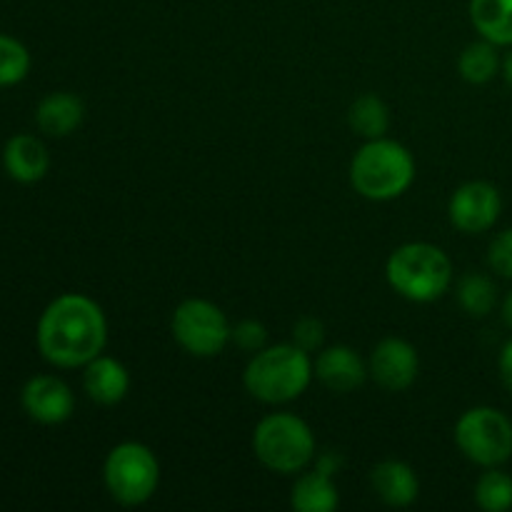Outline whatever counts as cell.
<instances>
[{
  "label": "cell",
  "mask_w": 512,
  "mask_h": 512,
  "mask_svg": "<svg viewBox=\"0 0 512 512\" xmlns=\"http://www.w3.org/2000/svg\"><path fill=\"white\" fill-rule=\"evenodd\" d=\"M38 350L55 368H83L103 353L108 320L103 308L83 293H65L38 320Z\"/></svg>",
  "instance_id": "obj_1"
},
{
  "label": "cell",
  "mask_w": 512,
  "mask_h": 512,
  "mask_svg": "<svg viewBox=\"0 0 512 512\" xmlns=\"http://www.w3.org/2000/svg\"><path fill=\"white\" fill-rule=\"evenodd\" d=\"M313 378L315 370L308 350L295 343H280L253 353L245 365L243 385L250 398L265 405H283L298 400Z\"/></svg>",
  "instance_id": "obj_2"
},
{
  "label": "cell",
  "mask_w": 512,
  "mask_h": 512,
  "mask_svg": "<svg viewBox=\"0 0 512 512\" xmlns=\"http://www.w3.org/2000/svg\"><path fill=\"white\" fill-rule=\"evenodd\" d=\"M415 180V158L403 143L390 138L365 140L350 160V185L373 203H388L410 190Z\"/></svg>",
  "instance_id": "obj_3"
},
{
  "label": "cell",
  "mask_w": 512,
  "mask_h": 512,
  "mask_svg": "<svg viewBox=\"0 0 512 512\" xmlns=\"http://www.w3.org/2000/svg\"><path fill=\"white\" fill-rule=\"evenodd\" d=\"M388 285L410 303H433L453 285V263L433 243H405L385 263Z\"/></svg>",
  "instance_id": "obj_4"
},
{
  "label": "cell",
  "mask_w": 512,
  "mask_h": 512,
  "mask_svg": "<svg viewBox=\"0 0 512 512\" xmlns=\"http://www.w3.org/2000/svg\"><path fill=\"white\" fill-rule=\"evenodd\" d=\"M253 453L263 468L278 475L303 473L318 455L313 428L293 413L265 415L253 430Z\"/></svg>",
  "instance_id": "obj_5"
},
{
  "label": "cell",
  "mask_w": 512,
  "mask_h": 512,
  "mask_svg": "<svg viewBox=\"0 0 512 512\" xmlns=\"http://www.w3.org/2000/svg\"><path fill=\"white\" fill-rule=\"evenodd\" d=\"M105 490L115 503L125 508L145 505L160 485V463L153 450L143 443H118L103 465Z\"/></svg>",
  "instance_id": "obj_6"
},
{
  "label": "cell",
  "mask_w": 512,
  "mask_h": 512,
  "mask_svg": "<svg viewBox=\"0 0 512 512\" xmlns=\"http://www.w3.org/2000/svg\"><path fill=\"white\" fill-rule=\"evenodd\" d=\"M455 445L470 463L498 468L512 458L510 418L490 405L465 410L455 423Z\"/></svg>",
  "instance_id": "obj_7"
},
{
  "label": "cell",
  "mask_w": 512,
  "mask_h": 512,
  "mask_svg": "<svg viewBox=\"0 0 512 512\" xmlns=\"http://www.w3.org/2000/svg\"><path fill=\"white\" fill-rule=\"evenodd\" d=\"M170 333L175 343L193 358H215L228 348L233 325L215 303L190 298L173 310Z\"/></svg>",
  "instance_id": "obj_8"
},
{
  "label": "cell",
  "mask_w": 512,
  "mask_h": 512,
  "mask_svg": "<svg viewBox=\"0 0 512 512\" xmlns=\"http://www.w3.org/2000/svg\"><path fill=\"white\" fill-rule=\"evenodd\" d=\"M503 213V198L493 183L470 180L460 185L448 203V218L455 230L465 235H478L493 228Z\"/></svg>",
  "instance_id": "obj_9"
},
{
  "label": "cell",
  "mask_w": 512,
  "mask_h": 512,
  "mask_svg": "<svg viewBox=\"0 0 512 512\" xmlns=\"http://www.w3.org/2000/svg\"><path fill=\"white\" fill-rule=\"evenodd\" d=\"M418 373L420 358L415 345L403 338H395V335L380 340L368 358V375L378 388L388 390V393H403V390L413 388Z\"/></svg>",
  "instance_id": "obj_10"
},
{
  "label": "cell",
  "mask_w": 512,
  "mask_h": 512,
  "mask_svg": "<svg viewBox=\"0 0 512 512\" xmlns=\"http://www.w3.org/2000/svg\"><path fill=\"white\" fill-rule=\"evenodd\" d=\"M20 403L28 418L40 425H60L73 418L75 395L58 375H35L23 385Z\"/></svg>",
  "instance_id": "obj_11"
},
{
  "label": "cell",
  "mask_w": 512,
  "mask_h": 512,
  "mask_svg": "<svg viewBox=\"0 0 512 512\" xmlns=\"http://www.w3.org/2000/svg\"><path fill=\"white\" fill-rule=\"evenodd\" d=\"M315 378L335 395H348L358 390L368 375V363L350 345H330L320 350L313 363Z\"/></svg>",
  "instance_id": "obj_12"
},
{
  "label": "cell",
  "mask_w": 512,
  "mask_h": 512,
  "mask_svg": "<svg viewBox=\"0 0 512 512\" xmlns=\"http://www.w3.org/2000/svg\"><path fill=\"white\" fill-rule=\"evenodd\" d=\"M83 388L93 403L103 408L123 403L130 390V373L120 360L100 353L98 358L83 365Z\"/></svg>",
  "instance_id": "obj_13"
},
{
  "label": "cell",
  "mask_w": 512,
  "mask_h": 512,
  "mask_svg": "<svg viewBox=\"0 0 512 512\" xmlns=\"http://www.w3.org/2000/svg\"><path fill=\"white\" fill-rule=\"evenodd\" d=\"M370 488L390 508H408L418 500L420 480L403 460H383L370 470Z\"/></svg>",
  "instance_id": "obj_14"
},
{
  "label": "cell",
  "mask_w": 512,
  "mask_h": 512,
  "mask_svg": "<svg viewBox=\"0 0 512 512\" xmlns=\"http://www.w3.org/2000/svg\"><path fill=\"white\" fill-rule=\"evenodd\" d=\"M5 173L18 183H38L50 168V155L43 140L35 135L20 133L5 143L3 150Z\"/></svg>",
  "instance_id": "obj_15"
},
{
  "label": "cell",
  "mask_w": 512,
  "mask_h": 512,
  "mask_svg": "<svg viewBox=\"0 0 512 512\" xmlns=\"http://www.w3.org/2000/svg\"><path fill=\"white\" fill-rule=\"evenodd\" d=\"M85 118L83 100L75 93L60 90V93L45 95L35 110V123L50 138H65V135L75 133Z\"/></svg>",
  "instance_id": "obj_16"
},
{
  "label": "cell",
  "mask_w": 512,
  "mask_h": 512,
  "mask_svg": "<svg viewBox=\"0 0 512 512\" xmlns=\"http://www.w3.org/2000/svg\"><path fill=\"white\" fill-rule=\"evenodd\" d=\"M340 505L335 473H328L315 465L310 473H303L290 490V508L295 512H333Z\"/></svg>",
  "instance_id": "obj_17"
},
{
  "label": "cell",
  "mask_w": 512,
  "mask_h": 512,
  "mask_svg": "<svg viewBox=\"0 0 512 512\" xmlns=\"http://www.w3.org/2000/svg\"><path fill=\"white\" fill-rule=\"evenodd\" d=\"M470 20L480 38L498 48L512 45V0H470Z\"/></svg>",
  "instance_id": "obj_18"
},
{
  "label": "cell",
  "mask_w": 512,
  "mask_h": 512,
  "mask_svg": "<svg viewBox=\"0 0 512 512\" xmlns=\"http://www.w3.org/2000/svg\"><path fill=\"white\" fill-rule=\"evenodd\" d=\"M348 125L355 135L363 140L385 138L390 128V110L383 98L373 93H365L353 100L348 108Z\"/></svg>",
  "instance_id": "obj_19"
},
{
  "label": "cell",
  "mask_w": 512,
  "mask_h": 512,
  "mask_svg": "<svg viewBox=\"0 0 512 512\" xmlns=\"http://www.w3.org/2000/svg\"><path fill=\"white\" fill-rule=\"evenodd\" d=\"M500 68H503V60L498 55V45L485 38L465 45L458 58L460 78L470 85L490 83L498 75Z\"/></svg>",
  "instance_id": "obj_20"
},
{
  "label": "cell",
  "mask_w": 512,
  "mask_h": 512,
  "mask_svg": "<svg viewBox=\"0 0 512 512\" xmlns=\"http://www.w3.org/2000/svg\"><path fill=\"white\" fill-rule=\"evenodd\" d=\"M458 303L470 318H485L498 305V288L483 273H468L458 283Z\"/></svg>",
  "instance_id": "obj_21"
},
{
  "label": "cell",
  "mask_w": 512,
  "mask_h": 512,
  "mask_svg": "<svg viewBox=\"0 0 512 512\" xmlns=\"http://www.w3.org/2000/svg\"><path fill=\"white\" fill-rule=\"evenodd\" d=\"M475 503L485 512H505L512 508V478L498 468H485L475 483Z\"/></svg>",
  "instance_id": "obj_22"
},
{
  "label": "cell",
  "mask_w": 512,
  "mask_h": 512,
  "mask_svg": "<svg viewBox=\"0 0 512 512\" xmlns=\"http://www.w3.org/2000/svg\"><path fill=\"white\" fill-rule=\"evenodd\" d=\"M30 70V53L20 40L0 35V88H10L25 80Z\"/></svg>",
  "instance_id": "obj_23"
},
{
  "label": "cell",
  "mask_w": 512,
  "mask_h": 512,
  "mask_svg": "<svg viewBox=\"0 0 512 512\" xmlns=\"http://www.w3.org/2000/svg\"><path fill=\"white\" fill-rule=\"evenodd\" d=\"M265 340H268V330L258 320H240L233 328V333H230V343H235L245 353H258V350H263Z\"/></svg>",
  "instance_id": "obj_24"
},
{
  "label": "cell",
  "mask_w": 512,
  "mask_h": 512,
  "mask_svg": "<svg viewBox=\"0 0 512 512\" xmlns=\"http://www.w3.org/2000/svg\"><path fill=\"white\" fill-rule=\"evenodd\" d=\"M323 338V323H320L318 318H313V315H305V318H300L298 323L293 325V343L298 345V348L308 350V353H315V350L323 345Z\"/></svg>",
  "instance_id": "obj_25"
},
{
  "label": "cell",
  "mask_w": 512,
  "mask_h": 512,
  "mask_svg": "<svg viewBox=\"0 0 512 512\" xmlns=\"http://www.w3.org/2000/svg\"><path fill=\"white\" fill-rule=\"evenodd\" d=\"M488 263L495 273H500L503 278H512V228L503 230V233L490 243Z\"/></svg>",
  "instance_id": "obj_26"
},
{
  "label": "cell",
  "mask_w": 512,
  "mask_h": 512,
  "mask_svg": "<svg viewBox=\"0 0 512 512\" xmlns=\"http://www.w3.org/2000/svg\"><path fill=\"white\" fill-rule=\"evenodd\" d=\"M498 370H500V380H503V385L512 393V340H508V343L503 345V350H500Z\"/></svg>",
  "instance_id": "obj_27"
},
{
  "label": "cell",
  "mask_w": 512,
  "mask_h": 512,
  "mask_svg": "<svg viewBox=\"0 0 512 512\" xmlns=\"http://www.w3.org/2000/svg\"><path fill=\"white\" fill-rule=\"evenodd\" d=\"M503 320H505V325L512 330V293H508V298L503 300Z\"/></svg>",
  "instance_id": "obj_28"
},
{
  "label": "cell",
  "mask_w": 512,
  "mask_h": 512,
  "mask_svg": "<svg viewBox=\"0 0 512 512\" xmlns=\"http://www.w3.org/2000/svg\"><path fill=\"white\" fill-rule=\"evenodd\" d=\"M503 75H505V80H508V85L512 88V50L508 53V58L503 60Z\"/></svg>",
  "instance_id": "obj_29"
}]
</instances>
